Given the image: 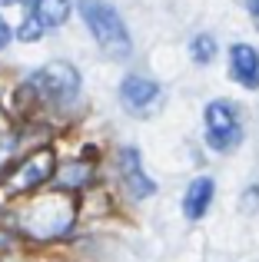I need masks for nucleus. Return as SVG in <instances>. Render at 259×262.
<instances>
[{
	"label": "nucleus",
	"mask_w": 259,
	"mask_h": 262,
	"mask_svg": "<svg viewBox=\"0 0 259 262\" xmlns=\"http://www.w3.org/2000/svg\"><path fill=\"white\" fill-rule=\"evenodd\" d=\"M80 17H83L87 30L93 33L97 47L110 60L130 57V50H133V43H130V30H126L123 17H120L110 4H103V0H80Z\"/></svg>",
	"instance_id": "nucleus-1"
},
{
	"label": "nucleus",
	"mask_w": 259,
	"mask_h": 262,
	"mask_svg": "<svg viewBox=\"0 0 259 262\" xmlns=\"http://www.w3.org/2000/svg\"><path fill=\"white\" fill-rule=\"evenodd\" d=\"M203 120H206V143L216 149V153H229L233 146H240L243 126H240L236 110L229 106L226 100H213L206 110H203Z\"/></svg>",
	"instance_id": "nucleus-2"
},
{
	"label": "nucleus",
	"mask_w": 259,
	"mask_h": 262,
	"mask_svg": "<svg viewBox=\"0 0 259 262\" xmlns=\"http://www.w3.org/2000/svg\"><path fill=\"white\" fill-rule=\"evenodd\" d=\"M30 86L37 90L44 100H53V103H67L80 93V73L77 67L63 63V60H53V63L40 67L37 73L30 77Z\"/></svg>",
	"instance_id": "nucleus-3"
},
{
	"label": "nucleus",
	"mask_w": 259,
	"mask_h": 262,
	"mask_svg": "<svg viewBox=\"0 0 259 262\" xmlns=\"http://www.w3.org/2000/svg\"><path fill=\"white\" fill-rule=\"evenodd\" d=\"M160 96H163L160 83H153V80H146V77H136V73L120 83V100H123V106L136 116H146L153 106H160Z\"/></svg>",
	"instance_id": "nucleus-4"
},
{
	"label": "nucleus",
	"mask_w": 259,
	"mask_h": 262,
	"mask_svg": "<svg viewBox=\"0 0 259 262\" xmlns=\"http://www.w3.org/2000/svg\"><path fill=\"white\" fill-rule=\"evenodd\" d=\"M53 173V153L50 149H40V153H33V156H27L24 163H20L17 169L10 173V189H37L40 183H47Z\"/></svg>",
	"instance_id": "nucleus-5"
},
{
	"label": "nucleus",
	"mask_w": 259,
	"mask_h": 262,
	"mask_svg": "<svg viewBox=\"0 0 259 262\" xmlns=\"http://www.w3.org/2000/svg\"><path fill=\"white\" fill-rule=\"evenodd\" d=\"M229 77L246 90L259 86V53H256V47H249V43L229 47Z\"/></svg>",
	"instance_id": "nucleus-6"
},
{
	"label": "nucleus",
	"mask_w": 259,
	"mask_h": 262,
	"mask_svg": "<svg viewBox=\"0 0 259 262\" xmlns=\"http://www.w3.org/2000/svg\"><path fill=\"white\" fill-rule=\"evenodd\" d=\"M213 196H216L213 176H196L193 183H189V189L183 192V216L186 219H203V212L209 209Z\"/></svg>",
	"instance_id": "nucleus-7"
},
{
	"label": "nucleus",
	"mask_w": 259,
	"mask_h": 262,
	"mask_svg": "<svg viewBox=\"0 0 259 262\" xmlns=\"http://www.w3.org/2000/svg\"><path fill=\"white\" fill-rule=\"evenodd\" d=\"M120 169H123L126 189L133 192L136 199H146V196H153V192H156V183H153V179H146V173H143V166H140V153H136V149H123V153H120Z\"/></svg>",
	"instance_id": "nucleus-8"
},
{
	"label": "nucleus",
	"mask_w": 259,
	"mask_h": 262,
	"mask_svg": "<svg viewBox=\"0 0 259 262\" xmlns=\"http://www.w3.org/2000/svg\"><path fill=\"white\" fill-rule=\"evenodd\" d=\"M30 13L44 30H53V27H63L67 17H70V0H30Z\"/></svg>",
	"instance_id": "nucleus-9"
},
{
	"label": "nucleus",
	"mask_w": 259,
	"mask_h": 262,
	"mask_svg": "<svg viewBox=\"0 0 259 262\" xmlns=\"http://www.w3.org/2000/svg\"><path fill=\"white\" fill-rule=\"evenodd\" d=\"M189 57H193L200 67L213 63V57H216V40L209 37V33H200V37H193V43H189Z\"/></svg>",
	"instance_id": "nucleus-10"
},
{
	"label": "nucleus",
	"mask_w": 259,
	"mask_h": 262,
	"mask_svg": "<svg viewBox=\"0 0 259 262\" xmlns=\"http://www.w3.org/2000/svg\"><path fill=\"white\" fill-rule=\"evenodd\" d=\"M243 209L246 212H253V209H259V186H253V189L243 196Z\"/></svg>",
	"instance_id": "nucleus-11"
},
{
	"label": "nucleus",
	"mask_w": 259,
	"mask_h": 262,
	"mask_svg": "<svg viewBox=\"0 0 259 262\" xmlns=\"http://www.w3.org/2000/svg\"><path fill=\"white\" fill-rule=\"evenodd\" d=\"M10 37H13V30H10V24H7L4 17H0V50H4L7 43H10Z\"/></svg>",
	"instance_id": "nucleus-12"
},
{
	"label": "nucleus",
	"mask_w": 259,
	"mask_h": 262,
	"mask_svg": "<svg viewBox=\"0 0 259 262\" xmlns=\"http://www.w3.org/2000/svg\"><path fill=\"white\" fill-rule=\"evenodd\" d=\"M246 4H249V17H253V24L259 30V0H246Z\"/></svg>",
	"instance_id": "nucleus-13"
},
{
	"label": "nucleus",
	"mask_w": 259,
	"mask_h": 262,
	"mask_svg": "<svg viewBox=\"0 0 259 262\" xmlns=\"http://www.w3.org/2000/svg\"><path fill=\"white\" fill-rule=\"evenodd\" d=\"M7 4H17V0H0V7H7Z\"/></svg>",
	"instance_id": "nucleus-14"
}]
</instances>
